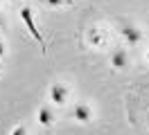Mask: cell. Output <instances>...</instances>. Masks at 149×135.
<instances>
[{"label": "cell", "instance_id": "1", "mask_svg": "<svg viewBox=\"0 0 149 135\" xmlns=\"http://www.w3.org/2000/svg\"><path fill=\"white\" fill-rule=\"evenodd\" d=\"M20 20L25 23V27H27V32L32 34V38L36 41L43 50H45V43H43V34L38 32V27H36V23H34V16H32V9L29 7H23L20 9Z\"/></svg>", "mask_w": 149, "mask_h": 135}, {"label": "cell", "instance_id": "2", "mask_svg": "<svg viewBox=\"0 0 149 135\" xmlns=\"http://www.w3.org/2000/svg\"><path fill=\"white\" fill-rule=\"evenodd\" d=\"M118 29H120L122 38L129 45H138L140 41H142V32H140L133 23H129V20H120V23H118Z\"/></svg>", "mask_w": 149, "mask_h": 135}, {"label": "cell", "instance_id": "3", "mask_svg": "<svg viewBox=\"0 0 149 135\" xmlns=\"http://www.w3.org/2000/svg\"><path fill=\"white\" fill-rule=\"evenodd\" d=\"M68 86L65 83H52L50 86V92H47V97H50V101L52 104H56V106H61V104H65V99H68Z\"/></svg>", "mask_w": 149, "mask_h": 135}, {"label": "cell", "instance_id": "4", "mask_svg": "<svg viewBox=\"0 0 149 135\" xmlns=\"http://www.w3.org/2000/svg\"><path fill=\"white\" fill-rule=\"evenodd\" d=\"M111 65L115 70H124V68H129V52L124 50V47H115L111 52Z\"/></svg>", "mask_w": 149, "mask_h": 135}, {"label": "cell", "instance_id": "5", "mask_svg": "<svg viewBox=\"0 0 149 135\" xmlns=\"http://www.w3.org/2000/svg\"><path fill=\"white\" fill-rule=\"evenodd\" d=\"M72 117L77 122H81V124H88V122L93 119V108L88 106V104H74L72 106Z\"/></svg>", "mask_w": 149, "mask_h": 135}, {"label": "cell", "instance_id": "6", "mask_svg": "<svg viewBox=\"0 0 149 135\" xmlns=\"http://www.w3.org/2000/svg\"><path fill=\"white\" fill-rule=\"evenodd\" d=\"M36 119H38V124H41V126L50 128V126L54 124L56 115L52 113V108H50V106H41V108H38V115H36Z\"/></svg>", "mask_w": 149, "mask_h": 135}, {"label": "cell", "instance_id": "7", "mask_svg": "<svg viewBox=\"0 0 149 135\" xmlns=\"http://www.w3.org/2000/svg\"><path fill=\"white\" fill-rule=\"evenodd\" d=\"M47 7H65L68 5V0H45Z\"/></svg>", "mask_w": 149, "mask_h": 135}, {"label": "cell", "instance_id": "8", "mask_svg": "<svg viewBox=\"0 0 149 135\" xmlns=\"http://www.w3.org/2000/svg\"><path fill=\"white\" fill-rule=\"evenodd\" d=\"M9 135H27V128L25 126H14Z\"/></svg>", "mask_w": 149, "mask_h": 135}, {"label": "cell", "instance_id": "9", "mask_svg": "<svg viewBox=\"0 0 149 135\" xmlns=\"http://www.w3.org/2000/svg\"><path fill=\"white\" fill-rule=\"evenodd\" d=\"M5 52H7V50H5V43H2V41H0V59H2V56H5Z\"/></svg>", "mask_w": 149, "mask_h": 135}, {"label": "cell", "instance_id": "10", "mask_svg": "<svg viewBox=\"0 0 149 135\" xmlns=\"http://www.w3.org/2000/svg\"><path fill=\"white\" fill-rule=\"evenodd\" d=\"M0 27H5V16H0Z\"/></svg>", "mask_w": 149, "mask_h": 135}, {"label": "cell", "instance_id": "11", "mask_svg": "<svg viewBox=\"0 0 149 135\" xmlns=\"http://www.w3.org/2000/svg\"><path fill=\"white\" fill-rule=\"evenodd\" d=\"M0 70H2V63H0Z\"/></svg>", "mask_w": 149, "mask_h": 135}, {"label": "cell", "instance_id": "12", "mask_svg": "<svg viewBox=\"0 0 149 135\" xmlns=\"http://www.w3.org/2000/svg\"><path fill=\"white\" fill-rule=\"evenodd\" d=\"M0 2H2V0H0Z\"/></svg>", "mask_w": 149, "mask_h": 135}]
</instances>
